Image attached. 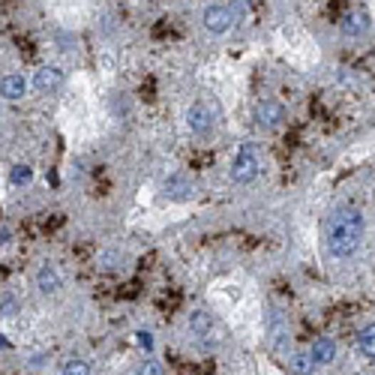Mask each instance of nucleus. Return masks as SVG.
Returning a JSON list of instances; mask_svg holds the SVG:
<instances>
[{
  "label": "nucleus",
  "mask_w": 375,
  "mask_h": 375,
  "mask_svg": "<svg viewBox=\"0 0 375 375\" xmlns=\"http://www.w3.org/2000/svg\"><path fill=\"white\" fill-rule=\"evenodd\" d=\"M27 88H31V81H27L21 72H9V76L0 78V96H4L6 103H19V99H24Z\"/></svg>",
  "instance_id": "9"
},
{
  "label": "nucleus",
  "mask_w": 375,
  "mask_h": 375,
  "mask_svg": "<svg viewBox=\"0 0 375 375\" xmlns=\"http://www.w3.org/2000/svg\"><path fill=\"white\" fill-rule=\"evenodd\" d=\"M19 312V300L12 297V294H4L0 297V315H4V319H9V315H16Z\"/></svg>",
  "instance_id": "19"
},
{
  "label": "nucleus",
  "mask_w": 375,
  "mask_h": 375,
  "mask_svg": "<svg viewBox=\"0 0 375 375\" xmlns=\"http://www.w3.org/2000/svg\"><path fill=\"white\" fill-rule=\"evenodd\" d=\"M267 337L273 342V349L277 351H285V345H288V315L279 309V307H270L267 309Z\"/></svg>",
  "instance_id": "6"
},
{
  "label": "nucleus",
  "mask_w": 375,
  "mask_h": 375,
  "mask_svg": "<svg viewBox=\"0 0 375 375\" xmlns=\"http://www.w3.org/2000/svg\"><path fill=\"white\" fill-rule=\"evenodd\" d=\"M357 349L366 360H375V324H366L357 337Z\"/></svg>",
  "instance_id": "15"
},
{
  "label": "nucleus",
  "mask_w": 375,
  "mask_h": 375,
  "mask_svg": "<svg viewBox=\"0 0 375 375\" xmlns=\"http://www.w3.org/2000/svg\"><path fill=\"white\" fill-rule=\"evenodd\" d=\"M309 357L315 360V366H327V364H334V360H337V342L330 339V337H319V339L312 342Z\"/></svg>",
  "instance_id": "11"
},
{
  "label": "nucleus",
  "mask_w": 375,
  "mask_h": 375,
  "mask_svg": "<svg viewBox=\"0 0 375 375\" xmlns=\"http://www.w3.org/2000/svg\"><path fill=\"white\" fill-rule=\"evenodd\" d=\"M9 240H12V228L9 225H0V247H6Z\"/></svg>",
  "instance_id": "22"
},
{
  "label": "nucleus",
  "mask_w": 375,
  "mask_h": 375,
  "mask_svg": "<svg viewBox=\"0 0 375 375\" xmlns=\"http://www.w3.org/2000/svg\"><path fill=\"white\" fill-rule=\"evenodd\" d=\"M123 262H126V255L118 252V250H108V252L99 255V264H103V270H120Z\"/></svg>",
  "instance_id": "17"
},
{
  "label": "nucleus",
  "mask_w": 375,
  "mask_h": 375,
  "mask_svg": "<svg viewBox=\"0 0 375 375\" xmlns=\"http://www.w3.org/2000/svg\"><path fill=\"white\" fill-rule=\"evenodd\" d=\"M34 180V168L31 165H12V171H9V183L12 186H27Z\"/></svg>",
  "instance_id": "16"
},
{
  "label": "nucleus",
  "mask_w": 375,
  "mask_h": 375,
  "mask_svg": "<svg viewBox=\"0 0 375 375\" xmlns=\"http://www.w3.org/2000/svg\"><path fill=\"white\" fill-rule=\"evenodd\" d=\"M135 375H165V369H163V364H156V360H144Z\"/></svg>",
  "instance_id": "20"
},
{
  "label": "nucleus",
  "mask_w": 375,
  "mask_h": 375,
  "mask_svg": "<svg viewBox=\"0 0 375 375\" xmlns=\"http://www.w3.org/2000/svg\"><path fill=\"white\" fill-rule=\"evenodd\" d=\"M364 232H366V220L357 207L334 210L327 225H324L327 252L334 258H351L360 250V243H364Z\"/></svg>",
  "instance_id": "1"
},
{
  "label": "nucleus",
  "mask_w": 375,
  "mask_h": 375,
  "mask_svg": "<svg viewBox=\"0 0 375 375\" xmlns=\"http://www.w3.org/2000/svg\"><path fill=\"white\" fill-rule=\"evenodd\" d=\"M282 120H285V108L277 99H262V103L255 106V123L262 129H277Z\"/></svg>",
  "instance_id": "8"
},
{
  "label": "nucleus",
  "mask_w": 375,
  "mask_h": 375,
  "mask_svg": "<svg viewBox=\"0 0 375 375\" xmlns=\"http://www.w3.org/2000/svg\"><path fill=\"white\" fill-rule=\"evenodd\" d=\"M61 375H91V364H88V360H81V357H72V360L63 364Z\"/></svg>",
  "instance_id": "18"
},
{
  "label": "nucleus",
  "mask_w": 375,
  "mask_h": 375,
  "mask_svg": "<svg viewBox=\"0 0 375 375\" xmlns=\"http://www.w3.org/2000/svg\"><path fill=\"white\" fill-rule=\"evenodd\" d=\"M201 24L210 36H225L235 27V12L225 4H210L205 12H201Z\"/></svg>",
  "instance_id": "3"
},
{
  "label": "nucleus",
  "mask_w": 375,
  "mask_h": 375,
  "mask_svg": "<svg viewBox=\"0 0 375 375\" xmlns=\"http://www.w3.org/2000/svg\"><path fill=\"white\" fill-rule=\"evenodd\" d=\"M163 198L168 201H190L195 198V183L186 175H171L163 180Z\"/></svg>",
  "instance_id": "7"
},
{
  "label": "nucleus",
  "mask_w": 375,
  "mask_h": 375,
  "mask_svg": "<svg viewBox=\"0 0 375 375\" xmlns=\"http://www.w3.org/2000/svg\"><path fill=\"white\" fill-rule=\"evenodd\" d=\"M262 171V160H258V148L252 141H247L243 148L237 150L235 163H232V180L235 183H252Z\"/></svg>",
  "instance_id": "2"
},
{
  "label": "nucleus",
  "mask_w": 375,
  "mask_h": 375,
  "mask_svg": "<svg viewBox=\"0 0 375 375\" xmlns=\"http://www.w3.org/2000/svg\"><path fill=\"white\" fill-rule=\"evenodd\" d=\"M135 345H138V349H144V351H153V334H150V330H138V334H135Z\"/></svg>",
  "instance_id": "21"
},
{
  "label": "nucleus",
  "mask_w": 375,
  "mask_h": 375,
  "mask_svg": "<svg viewBox=\"0 0 375 375\" xmlns=\"http://www.w3.org/2000/svg\"><path fill=\"white\" fill-rule=\"evenodd\" d=\"M315 372V360L309 357V351H297L288 357V375H312Z\"/></svg>",
  "instance_id": "14"
},
{
  "label": "nucleus",
  "mask_w": 375,
  "mask_h": 375,
  "mask_svg": "<svg viewBox=\"0 0 375 375\" xmlns=\"http://www.w3.org/2000/svg\"><path fill=\"white\" fill-rule=\"evenodd\" d=\"M36 288H39V294H46V297L57 294V292L63 288L61 270H57L54 264H42V267L36 270Z\"/></svg>",
  "instance_id": "10"
},
{
  "label": "nucleus",
  "mask_w": 375,
  "mask_h": 375,
  "mask_svg": "<svg viewBox=\"0 0 375 375\" xmlns=\"http://www.w3.org/2000/svg\"><path fill=\"white\" fill-rule=\"evenodd\" d=\"M186 123H190V129H192L195 135L207 138L213 133V126H216V114H213L210 106L195 103V106H190V111H186Z\"/></svg>",
  "instance_id": "5"
},
{
  "label": "nucleus",
  "mask_w": 375,
  "mask_h": 375,
  "mask_svg": "<svg viewBox=\"0 0 375 375\" xmlns=\"http://www.w3.org/2000/svg\"><path fill=\"white\" fill-rule=\"evenodd\" d=\"M34 91L39 93H57V91H63V84H66V76H63V69L61 66H54V63H46V66H39L34 72Z\"/></svg>",
  "instance_id": "4"
},
{
  "label": "nucleus",
  "mask_w": 375,
  "mask_h": 375,
  "mask_svg": "<svg viewBox=\"0 0 375 375\" xmlns=\"http://www.w3.org/2000/svg\"><path fill=\"white\" fill-rule=\"evenodd\" d=\"M339 31H342L345 36H351V39L364 36V34L369 31V16H366V12H349V16L342 19V27H339Z\"/></svg>",
  "instance_id": "12"
},
{
  "label": "nucleus",
  "mask_w": 375,
  "mask_h": 375,
  "mask_svg": "<svg viewBox=\"0 0 375 375\" xmlns=\"http://www.w3.org/2000/svg\"><path fill=\"white\" fill-rule=\"evenodd\" d=\"M190 330H192V337H210L213 334V315L205 309H195L190 315Z\"/></svg>",
  "instance_id": "13"
}]
</instances>
